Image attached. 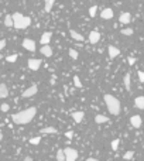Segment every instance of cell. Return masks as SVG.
<instances>
[{"label": "cell", "mask_w": 144, "mask_h": 161, "mask_svg": "<svg viewBox=\"0 0 144 161\" xmlns=\"http://www.w3.org/2000/svg\"><path fill=\"white\" fill-rule=\"evenodd\" d=\"M35 115H37V107H34V106L27 107L24 110L14 113L12 116V120H13V123H16V124H27L35 117Z\"/></svg>", "instance_id": "obj_1"}, {"label": "cell", "mask_w": 144, "mask_h": 161, "mask_svg": "<svg viewBox=\"0 0 144 161\" xmlns=\"http://www.w3.org/2000/svg\"><path fill=\"white\" fill-rule=\"evenodd\" d=\"M103 100H105V103H106L107 110L110 112V115H113V116L120 115V112H122V105H120L117 98H115V96L110 95V93H106V95L103 96Z\"/></svg>", "instance_id": "obj_2"}, {"label": "cell", "mask_w": 144, "mask_h": 161, "mask_svg": "<svg viewBox=\"0 0 144 161\" xmlns=\"http://www.w3.org/2000/svg\"><path fill=\"white\" fill-rule=\"evenodd\" d=\"M12 18H13V27L17 30H25L28 25H31V17L23 16L20 13H13Z\"/></svg>", "instance_id": "obj_3"}, {"label": "cell", "mask_w": 144, "mask_h": 161, "mask_svg": "<svg viewBox=\"0 0 144 161\" xmlns=\"http://www.w3.org/2000/svg\"><path fill=\"white\" fill-rule=\"evenodd\" d=\"M64 150V154H65V161H75L78 158V151L75 149H71V147H66Z\"/></svg>", "instance_id": "obj_4"}, {"label": "cell", "mask_w": 144, "mask_h": 161, "mask_svg": "<svg viewBox=\"0 0 144 161\" xmlns=\"http://www.w3.org/2000/svg\"><path fill=\"white\" fill-rule=\"evenodd\" d=\"M23 48L34 52V51H35V41L31 40V38H24V40H23Z\"/></svg>", "instance_id": "obj_5"}, {"label": "cell", "mask_w": 144, "mask_h": 161, "mask_svg": "<svg viewBox=\"0 0 144 161\" xmlns=\"http://www.w3.org/2000/svg\"><path fill=\"white\" fill-rule=\"evenodd\" d=\"M37 92H38V86H37V85H31V86L27 88V89L21 93V96H23V98H31V96H34Z\"/></svg>", "instance_id": "obj_6"}, {"label": "cell", "mask_w": 144, "mask_h": 161, "mask_svg": "<svg viewBox=\"0 0 144 161\" xmlns=\"http://www.w3.org/2000/svg\"><path fill=\"white\" fill-rule=\"evenodd\" d=\"M130 123L134 129H140L141 124H143V120H141V116L140 115H133L130 117Z\"/></svg>", "instance_id": "obj_7"}, {"label": "cell", "mask_w": 144, "mask_h": 161, "mask_svg": "<svg viewBox=\"0 0 144 161\" xmlns=\"http://www.w3.org/2000/svg\"><path fill=\"white\" fill-rule=\"evenodd\" d=\"M41 59H37V58H33V59H28V68L31 71H38L40 69V66H41Z\"/></svg>", "instance_id": "obj_8"}, {"label": "cell", "mask_w": 144, "mask_h": 161, "mask_svg": "<svg viewBox=\"0 0 144 161\" xmlns=\"http://www.w3.org/2000/svg\"><path fill=\"white\" fill-rule=\"evenodd\" d=\"M100 17H102L103 20H110V18H113V10L110 7L103 8L102 12H100Z\"/></svg>", "instance_id": "obj_9"}, {"label": "cell", "mask_w": 144, "mask_h": 161, "mask_svg": "<svg viewBox=\"0 0 144 161\" xmlns=\"http://www.w3.org/2000/svg\"><path fill=\"white\" fill-rule=\"evenodd\" d=\"M119 21L122 23V24H130V21H132V14L127 12H124L120 14L119 17Z\"/></svg>", "instance_id": "obj_10"}, {"label": "cell", "mask_w": 144, "mask_h": 161, "mask_svg": "<svg viewBox=\"0 0 144 161\" xmlns=\"http://www.w3.org/2000/svg\"><path fill=\"white\" fill-rule=\"evenodd\" d=\"M88 40H89L91 44H96V42H99V40H100V33H99V31H91Z\"/></svg>", "instance_id": "obj_11"}, {"label": "cell", "mask_w": 144, "mask_h": 161, "mask_svg": "<svg viewBox=\"0 0 144 161\" xmlns=\"http://www.w3.org/2000/svg\"><path fill=\"white\" fill-rule=\"evenodd\" d=\"M40 52H41L44 57H51V55H52V48H51L48 44H42V47L40 48Z\"/></svg>", "instance_id": "obj_12"}, {"label": "cell", "mask_w": 144, "mask_h": 161, "mask_svg": "<svg viewBox=\"0 0 144 161\" xmlns=\"http://www.w3.org/2000/svg\"><path fill=\"white\" fill-rule=\"evenodd\" d=\"M8 96V88L6 83H0V99H4Z\"/></svg>", "instance_id": "obj_13"}, {"label": "cell", "mask_w": 144, "mask_h": 161, "mask_svg": "<svg viewBox=\"0 0 144 161\" xmlns=\"http://www.w3.org/2000/svg\"><path fill=\"white\" fill-rule=\"evenodd\" d=\"M107 54H109V57L110 58H116L120 54V50L119 48H116L115 45H110L109 48H107Z\"/></svg>", "instance_id": "obj_14"}, {"label": "cell", "mask_w": 144, "mask_h": 161, "mask_svg": "<svg viewBox=\"0 0 144 161\" xmlns=\"http://www.w3.org/2000/svg\"><path fill=\"white\" fill-rule=\"evenodd\" d=\"M69 34H71V37L74 38L75 41H78V42H83V40H85V37H83L82 34L76 33L75 30H71V31H69Z\"/></svg>", "instance_id": "obj_15"}, {"label": "cell", "mask_w": 144, "mask_h": 161, "mask_svg": "<svg viewBox=\"0 0 144 161\" xmlns=\"http://www.w3.org/2000/svg\"><path fill=\"white\" fill-rule=\"evenodd\" d=\"M72 119H74V122H76V123H81L83 120V116H85V113L83 112H74L72 113Z\"/></svg>", "instance_id": "obj_16"}, {"label": "cell", "mask_w": 144, "mask_h": 161, "mask_svg": "<svg viewBox=\"0 0 144 161\" xmlns=\"http://www.w3.org/2000/svg\"><path fill=\"white\" fill-rule=\"evenodd\" d=\"M51 37H52V33L51 31H47V33H44L41 35V44H49V41H51Z\"/></svg>", "instance_id": "obj_17"}, {"label": "cell", "mask_w": 144, "mask_h": 161, "mask_svg": "<svg viewBox=\"0 0 144 161\" xmlns=\"http://www.w3.org/2000/svg\"><path fill=\"white\" fill-rule=\"evenodd\" d=\"M123 82H124V88H126L129 92L132 91V81H130V74H126V75H124Z\"/></svg>", "instance_id": "obj_18"}, {"label": "cell", "mask_w": 144, "mask_h": 161, "mask_svg": "<svg viewBox=\"0 0 144 161\" xmlns=\"http://www.w3.org/2000/svg\"><path fill=\"white\" fill-rule=\"evenodd\" d=\"M134 103H136L137 109L143 110V109H144V96H137L136 100H134Z\"/></svg>", "instance_id": "obj_19"}, {"label": "cell", "mask_w": 144, "mask_h": 161, "mask_svg": "<svg viewBox=\"0 0 144 161\" xmlns=\"http://www.w3.org/2000/svg\"><path fill=\"white\" fill-rule=\"evenodd\" d=\"M42 134H55L57 133V129L52 127V126H48V127H42L41 129Z\"/></svg>", "instance_id": "obj_20"}, {"label": "cell", "mask_w": 144, "mask_h": 161, "mask_svg": "<svg viewBox=\"0 0 144 161\" xmlns=\"http://www.w3.org/2000/svg\"><path fill=\"white\" fill-rule=\"evenodd\" d=\"M95 122L98 124L106 123V122H109V117H107V116H103V115H98V116H95Z\"/></svg>", "instance_id": "obj_21"}, {"label": "cell", "mask_w": 144, "mask_h": 161, "mask_svg": "<svg viewBox=\"0 0 144 161\" xmlns=\"http://www.w3.org/2000/svg\"><path fill=\"white\" fill-rule=\"evenodd\" d=\"M45 2V12L49 13L51 10H52L54 7V3H55V0H44Z\"/></svg>", "instance_id": "obj_22"}, {"label": "cell", "mask_w": 144, "mask_h": 161, "mask_svg": "<svg viewBox=\"0 0 144 161\" xmlns=\"http://www.w3.org/2000/svg\"><path fill=\"white\" fill-rule=\"evenodd\" d=\"M4 25L6 27H13V18L10 14H7V16L4 17Z\"/></svg>", "instance_id": "obj_23"}, {"label": "cell", "mask_w": 144, "mask_h": 161, "mask_svg": "<svg viewBox=\"0 0 144 161\" xmlns=\"http://www.w3.org/2000/svg\"><path fill=\"white\" fill-rule=\"evenodd\" d=\"M57 160L58 161H65V154H64V150H58V151H57Z\"/></svg>", "instance_id": "obj_24"}, {"label": "cell", "mask_w": 144, "mask_h": 161, "mask_svg": "<svg viewBox=\"0 0 144 161\" xmlns=\"http://www.w3.org/2000/svg\"><path fill=\"white\" fill-rule=\"evenodd\" d=\"M68 54H69V57L72 58V59H78V57H79L78 51H76V50H74V48H71V50H69V52H68Z\"/></svg>", "instance_id": "obj_25"}, {"label": "cell", "mask_w": 144, "mask_h": 161, "mask_svg": "<svg viewBox=\"0 0 144 161\" xmlns=\"http://www.w3.org/2000/svg\"><path fill=\"white\" fill-rule=\"evenodd\" d=\"M74 85H75V86H76V88H82V86H83V85H82V82H81V79H79V76H78V75H75V76H74Z\"/></svg>", "instance_id": "obj_26"}, {"label": "cell", "mask_w": 144, "mask_h": 161, "mask_svg": "<svg viewBox=\"0 0 144 161\" xmlns=\"http://www.w3.org/2000/svg\"><path fill=\"white\" fill-rule=\"evenodd\" d=\"M40 141H41V137H33V139H30V144L38 146L40 144Z\"/></svg>", "instance_id": "obj_27"}, {"label": "cell", "mask_w": 144, "mask_h": 161, "mask_svg": "<svg viewBox=\"0 0 144 161\" xmlns=\"http://www.w3.org/2000/svg\"><path fill=\"white\" fill-rule=\"evenodd\" d=\"M96 12H98V6H92V7L89 8V16L95 17L96 16Z\"/></svg>", "instance_id": "obj_28"}, {"label": "cell", "mask_w": 144, "mask_h": 161, "mask_svg": "<svg viewBox=\"0 0 144 161\" xmlns=\"http://www.w3.org/2000/svg\"><path fill=\"white\" fill-rule=\"evenodd\" d=\"M133 157H134V153H133L132 150H130V151H127V153H124V156H123L124 160H132Z\"/></svg>", "instance_id": "obj_29"}, {"label": "cell", "mask_w": 144, "mask_h": 161, "mask_svg": "<svg viewBox=\"0 0 144 161\" xmlns=\"http://www.w3.org/2000/svg\"><path fill=\"white\" fill-rule=\"evenodd\" d=\"M122 34H123V35H133V29H123L122 30Z\"/></svg>", "instance_id": "obj_30"}, {"label": "cell", "mask_w": 144, "mask_h": 161, "mask_svg": "<svg viewBox=\"0 0 144 161\" xmlns=\"http://www.w3.org/2000/svg\"><path fill=\"white\" fill-rule=\"evenodd\" d=\"M119 143H120V141L117 140V139H116V140H113V141H112V150H115V151H116V150L119 149Z\"/></svg>", "instance_id": "obj_31"}, {"label": "cell", "mask_w": 144, "mask_h": 161, "mask_svg": "<svg viewBox=\"0 0 144 161\" xmlns=\"http://www.w3.org/2000/svg\"><path fill=\"white\" fill-rule=\"evenodd\" d=\"M17 61V54H13V55H8L7 57V62H16Z\"/></svg>", "instance_id": "obj_32"}, {"label": "cell", "mask_w": 144, "mask_h": 161, "mask_svg": "<svg viewBox=\"0 0 144 161\" xmlns=\"http://www.w3.org/2000/svg\"><path fill=\"white\" fill-rule=\"evenodd\" d=\"M8 107H10V106H8V103H2V106H0V110H2V112H7Z\"/></svg>", "instance_id": "obj_33"}, {"label": "cell", "mask_w": 144, "mask_h": 161, "mask_svg": "<svg viewBox=\"0 0 144 161\" xmlns=\"http://www.w3.org/2000/svg\"><path fill=\"white\" fill-rule=\"evenodd\" d=\"M137 75H139V81H140V82H144V74H143V71H139V72H137Z\"/></svg>", "instance_id": "obj_34"}, {"label": "cell", "mask_w": 144, "mask_h": 161, "mask_svg": "<svg viewBox=\"0 0 144 161\" xmlns=\"http://www.w3.org/2000/svg\"><path fill=\"white\" fill-rule=\"evenodd\" d=\"M127 62H129V64H130V65H134V64H136V58L129 57V58H127Z\"/></svg>", "instance_id": "obj_35"}, {"label": "cell", "mask_w": 144, "mask_h": 161, "mask_svg": "<svg viewBox=\"0 0 144 161\" xmlns=\"http://www.w3.org/2000/svg\"><path fill=\"white\" fill-rule=\"evenodd\" d=\"M65 137H66V139H72V137H74V132H72V130L66 132V133H65Z\"/></svg>", "instance_id": "obj_36"}, {"label": "cell", "mask_w": 144, "mask_h": 161, "mask_svg": "<svg viewBox=\"0 0 144 161\" xmlns=\"http://www.w3.org/2000/svg\"><path fill=\"white\" fill-rule=\"evenodd\" d=\"M6 47V40H0V50H4Z\"/></svg>", "instance_id": "obj_37"}, {"label": "cell", "mask_w": 144, "mask_h": 161, "mask_svg": "<svg viewBox=\"0 0 144 161\" xmlns=\"http://www.w3.org/2000/svg\"><path fill=\"white\" fill-rule=\"evenodd\" d=\"M86 161H98V160H96V158H93V157H89Z\"/></svg>", "instance_id": "obj_38"}]
</instances>
